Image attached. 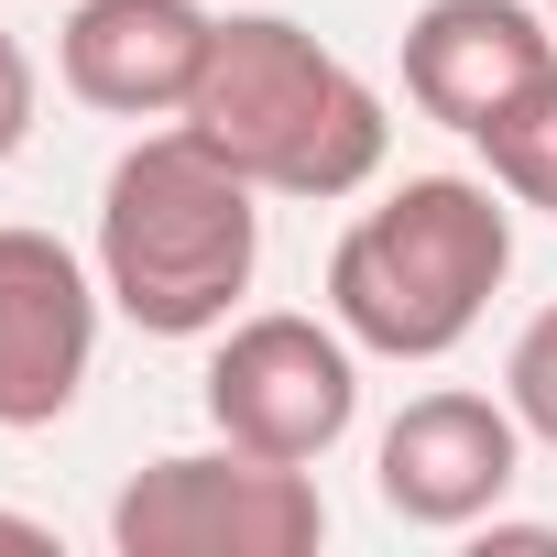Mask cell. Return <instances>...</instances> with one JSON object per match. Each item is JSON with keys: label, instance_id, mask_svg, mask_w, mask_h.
Listing matches in <instances>:
<instances>
[{"label": "cell", "instance_id": "cell-1", "mask_svg": "<svg viewBox=\"0 0 557 557\" xmlns=\"http://www.w3.org/2000/svg\"><path fill=\"white\" fill-rule=\"evenodd\" d=\"M186 132L219 143L262 197H296V208H339V197L383 186V164H394L383 88L285 12H219Z\"/></svg>", "mask_w": 557, "mask_h": 557}, {"label": "cell", "instance_id": "cell-2", "mask_svg": "<svg viewBox=\"0 0 557 557\" xmlns=\"http://www.w3.org/2000/svg\"><path fill=\"white\" fill-rule=\"evenodd\" d=\"M262 273V186L186 121L99 175V285L143 339H219Z\"/></svg>", "mask_w": 557, "mask_h": 557}, {"label": "cell", "instance_id": "cell-3", "mask_svg": "<svg viewBox=\"0 0 557 557\" xmlns=\"http://www.w3.org/2000/svg\"><path fill=\"white\" fill-rule=\"evenodd\" d=\"M513 273V197L492 175H405L329 251V318L361 361H448Z\"/></svg>", "mask_w": 557, "mask_h": 557}, {"label": "cell", "instance_id": "cell-4", "mask_svg": "<svg viewBox=\"0 0 557 557\" xmlns=\"http://www.w3.org/2000/svg\"><path fill=\"white\" fill-rule=\"evenodd\" d=\"M329 535L318 470L262 459V448H164L110 492L121 557H307Z\"/></svg>", "mask_w": 557, "mask_h": 557}, {"label": "cell", "instance_id": "cell-5", "mask_svg": "<svg viewBox=\"0 0 557 557\" xmlns=\"http://www.w3.org/2000/svg\"><path fill=\"white\" fill-rule=\"evenodd\" d=\"M208 426L230 448H262V459H296L318 470L350 426H361V339L339 318H296V307H262V318H230L208 339V383H197Z\"/></svg>", "mask_w": 557, "mask_h": 557}, {"label": "cell", "instance_id": "cell-6", "mask_svg": "<svg viewBox=\"0 0 557 557\" xmlns=\"http://www.w3.org/2000/svg\"><path fill=\"white\" fill-rule=\"evenodd\" d=\"M99 307H110L99 262H77L34 219H0V426L12 437L77 416L99 372Z\"/></svg>", "mask_w": 557, "mask_h": 557}, {"label": "cell", "instance_id": "cell-7", "mask_svg": "<svg viewBox=\"0 0 557 557\" xmlns=\"http://www.w3.org/2000/svg\"><path fill=\"white\" fill-rule=\"evenodd\" d=\"M524 416L503 394H470V383H437L416 394L383 437H372V492L394 524L416 535H470L481 513H503V492L524 481Z\"/></svg>", "mask_w": 557, "mask_h": 557}, {"label": "cell", "instance_id": "cell-8", "mask_svg": "<svg viewBox=\"0 0 557 557\" xmlns=\"http://www.w3.org/2000/svg\"><path fill=\"white\" fill-rule=\"evenodd\" d=\"M557 77V23H546V0H416V23H405V99L481 143L503 110H524L535 88Z\"/></svg>", "mask_w": 557, "mask_h": 557}, {"label": "cell", "instance_id": "cell-9", "mask_svg": "<svg viewBox=\"0 0 557 557\" xmlns=\"http://www.w3.org/2000/svg\"><path fill=\"white\" fill-rule=\"evenodd\" d=\"M219 12L208 0H66L55 23V77L77 110L110 121H186L197 66H208Z\"/></svg>", "mask_w": 557, "mask_h": 557}, {"label": "cell", "instance_id": "cell-10", "mask_svg": "<svg viewBox=\"0 0 557 557\" xmlns=\"http://www.w3.org/2000/svg\"><path fill=\"white\" fill-rule=\"evenodd\" d=\"M481 175H492L513 208H546V219H557V77L481 132Z\"/></svg>", "mask_w": 557, "mask_h": 557}, {"label": "cell", "instance_id": "cell-11", "mask_svg": "<svg viewBox=\"0 0 557 557\" xmlns=\"http://www.w3.org/2000/svg\"><path fill=\"white\" fill-rule=\"evenodd\" d=\"M503 405L524 416L535 448H557V307H535V318L513 329V350H503Z\"/></svg>", "mask_w": 557, "mask_h": 557}, {"label": "cell", "instance_id": "cell-12", "mask_svg": "<svg viewBox=\"0 0 557 557\" xmlns=\"http://www.w3.org/2000/svg\"><path fill=\"white\" fill-rule=\"evenodd\" d=\"M34 110H45V77H34V55H23V34L0 23V164H12V153L34 143Z\"/></svg>", "mask_w": 557, "mask_h": 557}, {"label": "cell", "instance_id": "cell-13", "mask_svg": "<svg viewBox=\"0 0 557 557\" xmlns=\"http://www.w3.org/2000/svg\"><path fill=\"white\" fill-rule=\"evenodd\" d=\"M470 535H481V557H557V524H503V513H481Z\"/></svg>", "mask_w": 557, "mask_h": 557}, {"label": "cell", "instance_id": "cell-14", "mask_svg": "<svg viewBox=\"0 0 557 557\" xmlns=\"http://www.w3.org/2000/svg\"><path fill=\"white\" fill-rule=\"evenodd\" d=\"M0 546H23V557H55V524H45V513H0Z\"/></svg>", "mask_w": 557, "mask_h": 557}, {"label": "cell", "instance_id": "cell-15", "mask_svg": "<svg viewBox=\"0 0 557 557\" xmlns=\"http://www.w3.org/2000/svg\"><path fill=\"white\" fill-rule=\"evenodd\" d=\"M546 23H557V0H546Z\"/></svg>", "mask_w": 557, "mask_h": 557}]
</instances>
